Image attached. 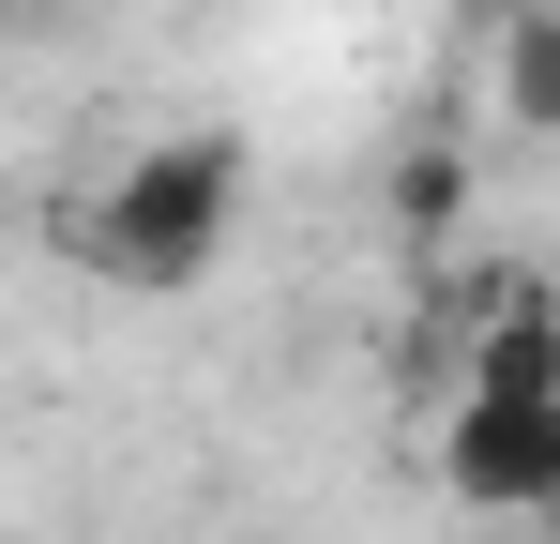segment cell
Instances as JSON below:
<instances>
[{
  "mask_svg": "<svg viewBox=\"0 0 560 544\" xmlns=\"http://www.w3.org/2000/svg\"><path fill=\"white\" fill-rule=\"evenodd\" d=\"M500 121H515V137H546V121H560V31L530 15V0L500 15Z\"/></svg>",
  "mask_w": 560,
  "mask_h": 544,
  "instance_id": "4",
  "label": "cell"
},
{
  "mask_svg": "<svg viewBox=\"0 0 560 544\" xmlns=\"http://www.w3.org/2000/svg\"><path fill=\"white\" fill-rule=\"evenodd\" d=\"M469 393H560V318H546L530 272L485 287V318H469Z\"/></svg>",
  "mask_w": 560,
  "mask_h": 544,
  "instance_id": "3",
  "label": "cell"
},
{
  "mask_svg": "<svg viewBox=\"0 0 560 544\" xmlns=\"http://www.w3.org/2000/svg\"><path fill=\"white\" fill-rule=\"evenodd\" d=\"M228 227H243V137H152V152L106 167V197L61 243L106 287H197V272L228 258Z\"/></svg>",
  "mask_w": 560,
  "mask_h": 544,
  "instance_id": "1",
  "label": "cell"
},
{
  "mask_svg": "<svg viewBox=\"0 0 560 544\" xmlns=\"http://www.w3.org/2000/svg\"><path fill=\"white\" fill-rule=\"evenodd\" d=\"M455 212H469V152H440V137L394 152V227H409V243H440Z\"/></svg>",
  "mask_w": 560,
  "mask_h": 544,
  "instance_id": "5",
  "label": "cell"
},
{
  "mask_svg": "<svg viewBox=\"0 0 560 544\" xmlns=\"http://www.w3.org/2000/svg\"><path fill=\"white\" fill-rule=\"evenodd\" d=\"M440 484L469 515H546L560 499V393H469L440 409Z\"/></svg>",
  "mask_w": 560,
  "mask_h": 544,
  "instance_id": "2",
  "label": "cell"
}]
</instances>
